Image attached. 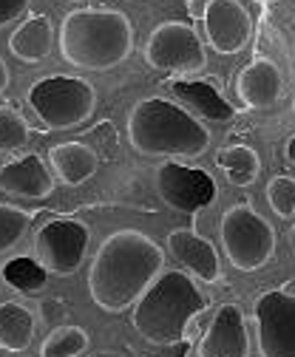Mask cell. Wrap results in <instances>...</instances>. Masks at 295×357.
Here are the masks:
<instances>
[{"mask_svg": "<svg viewBox=\"0 0 295 357\" xmlns=\"http://www.w3.org/2000/svg\"><path fill=\"white\" fill-rule=\"evenodd\" d=\"M165 252L139 230L111 233L91 258L89 292L103 312H125L162 275Z\"/></svg>", "mask_w": 295, "mask_h": 357, "instance_id": "1", "label": "cell"}, {"mask_svg": "<svg viewBox=\"0 0 295 357\" xmlns=\"http://www.w3.org/2000/svg\"><path fill=\"white\" fill-rule=\"evenodd\" d=\"M60 54L82 71H111L134 52V26L116 9H77L60 23Z\"/></svg>", "mask_w": 295, "mask_h": 357, "instance_id": "2", "label": "cell"}, {"mask_svg": "<svg viewBox=\"0 0 295 357\" xmlns=\"http://www.w3.org/2000/svg\"><path fill=\"white\" fill-rule=\"evenodd\" d=\"M207 298L188 273L167 270L134 303V329L153 346H176L185 340L196 315H202Z\"/></svg>", "mask_w": 295, "mask_h": 357, "instance_id": "3", "label": "cell"}, {"mask_svg": "<svg viewBox=\"0 0 295 357\" xmlns=\"http://www.w3.org/2000/svg\"><path fill=\"white\" fill-rule=\"evenodd\" d=\"M128 142L145 156H202L210 148L207 128L179 102L148 97L128 116Z\"/></svg>", "mask_w": 295, "mask_h": 357, "instance_id": "4", "label": "cell"}, {"mask_svg": "<svg viewBox=\"0 0 295 357\" xmlns=\"http://www.w3.org/2000/svg\"><path fill=\"white\" fill-rule=\"evenodd\" d=\"M29 105L46 128L68 130L94 116L97 91L82 77H43L29 88Z\"/></svg>", "mask_w": 295, "mask_h": 357, "instance_id": "5", "label": "cell"}, {"mask_svg": "<svg viewBox=\"0 0 295 357\" xmlns=\"http://www.w3.org/2000/svg\"><path fill=\"white\" fill-rule=\"evenodd\" d=\"M222 247L239 273H256L275 252V230L270 221L247 202L233 204L222 215Z\"/></svg>", "mask_w": 295, "mask_h": 357, "instance_id": "6", "label": "cell"}, {"mask_svg": "<svg viewBox=\"0 0 295 357\" xmlns=\"http://www.w3.org/2000/svg\"><path fill=\"white\" fill-rule=\"evenodd\" d=\"M145 63L162 74H196L207 66V52L190 23L167 20L148 34Z\"/></svg>", "mask_w": 295, "mask_h": 357, "instance_id": "7", "label": "cell"}, {"mask_svg": "<svg viewBox=\"0 0 295 357\" xmlns=\"http://www.w3.org/2000/svg\"><path fill=\"white\" fill-rule=\"evenodd\" d=\"M89 241H91V230L82 221L74 218L49 221L34 236V258L52 275H71L86 261Z\"/></svg>", "mask_w": 295, "mask_h": 357, "instance_id": "8", "label": "cell"}, {"mask_svg": "<svg viewBox=\"0 0 295 357\" xmlns=\"http://www.w3.org/2000/svg\"><path fill=\"white\" fill-rule=\"evenodd\" d=\"M256 337L262 357H295V295L284 289L264 292L256 306Z\"/></svg>", "mask_w": 295, "mask_h": 357, "instance_id": "9", "label": "cell"}, {"mask_svg": "<svg viewBox=\"0 0 295 357\" xmlns=\"http://www.w3.org/2000/svg\"><path fill=\"white\" fill-rule=\"evenodd\" d=\"M156 193L171 210L196 215L216 199V182L199 167L167 159L156 167Z\"/></svg>", "mask_w": 295, "mask_h": 357, "instance_id": "10", "label": "cell"}, {"mask_svg": "<svg viewBox=\"0 0 295 357\" xmlns=\"http://www.w3.org/2000/svg\"><path fill=\"white\" fill-rule=\"evenodd\" d=\"M204 31L219 54H239L252 34V17L239 0H207Z\"/></svg>", "mask_w": 295, "mask_h": 357, "instance_id": "11", "label": "cell"}, {"mask_svg": "<svg viewBox=\"0 0 295 357\" xmlns=\"http://www.w3.org/2000/svg\"><path fill=\"white\" fill-rule=\"evenodd\" d=\"M199 357H250V332L241 309L222 303L199 340Z\"/></svg>", "mask_w": 295, "mask_h": 357, "instance_id": "12", "label": "cell"}, {"mask_svg": "<svg viewBox=\"0 0 295 357\" xmlns=\"http://www.w3.org/2000/svg\"><path fill=\"white\" fill-rule=\"evenodd\" d=\"M165 247L171 250V255L185 266V270H190L199 281L216 284L222 278V261H219L216 247L204 236H199L196 230H190V227L171 230L165 238Z\"/></svg>", "mask_w": 295, "mask_h": 357, "instance_id": "13", "label": "cell"}, {"mask_svg": "<svg viewBox=\"0 0 295 357\" xmlns=\"http://www.w3.org/2000/svg\"><path fill=\"white\" fill-rule=\"evenodd\" d=\"M0 190L12 199H46L54 190V176L40 156H23L0 167Z\"/></svg>", "mask_w": 295, "mask_h": 357, "instance_id": "14", "label": "cell"}, {"mask_svg": "<svg viewBox=\"0 0 295 357\" xmlns=\"http://www.w3.org/2000/svg\"><path fill=\"white\" fill-rule=\"evenodd\" d=\"M284 77L275 63L270 60H252L236 77V94L247 108H270L281 100Z\"/></svg>", "mask_w": 295, "mask_h": 357, "instance_id": "15", "label": "cell"}, {"mask_svg": "<svg viewBox=\"0 0 295 357\" xmlns=\"http://www.w3.org/2000/svg\"><path fill=\"white\" fill-rule=\"evenodd\" d=\"M167 91L171 97L185 108L193 111L210 122H230L236 116V108L216 91L210 82L202 79H171L167 82Z\"/></svg>", "mask_w": 295, "mask_h": 357, "instance_id": "16", "label": "cell"}, {"mask_svg": "<svg viewBox=\"0 0 295 357\" xmlns=\"http://www.w3.org/2000/svg\"><path fill=\"white\" fill-rule=\"evenodd\" d=\"M49 165L63 185L77 188V185H86L100 170V156L82 142H60L49 151Z\"/></svg>", "mask_w": 295, "mask_h": 357, "instance_id": "17", "label": "cell"}, {"mask_svg": "<svg viewBox=\"0 0 295 357\" xmlns=\"http://www.w3.org/2000/svg\"><path fill=\"white\" fill-rule=\"evenodd\" d=\"M9 52L20 63H40L54 52V26L46 15H34L20 23L9 37Z\"/></svg>", "mask_w": 295, "mask_h": 357, "instance_id": "18", "label": "cell"}, {"mask_svg": "<svg viewBox=\"0 0 295 357\" xmlns=\"http://www.w3.org/2000/svg\"><path fill=\"white\" fill-rule=\"evenodd\" d=\"M37 321L20 303H3L0 306V349L6 351H26L34 340Z\"/></svg>", "mask_w": 295, "mask_h": 357, "instance_id": "19", "label": "cell"}, {"mask_svg": "<svg viewBox=\"0 0 295 357\" xmlns=\"http://www.w3.org/2000/svg\"><path fill=\"white\" fill-rule=\"evenodd\" d=\"M219 165L227 173L230 185H236V188L252 185L259 178V173H262L259 153L252 151V148H247V145H230V148H225L219 153Z\"/></svg>", "mask_w": 295, "mask_h": 357, "instance_id": "20", "label": "cell"}, {"mask_svg": "<svg viewBox=\"0 0 295 357\" xmlns=\"http://www.w3.org/2000/svg\"><path fill=\"white\" fill-rule=\"evenodd\" d=\"M0 275H3V281L23 292V295H34L46 287L49 281V273L43 270V264H40L37 258H12L6 261L3 266H0Z\"/></svg>", "mask_w": 295, "mask_h": 357, "instance_id": "21", "label": "cell"}, {"mask_svg": "<svg viewBox=\"0 0 295 357\" xmlns=\"http://www.w3.org/2000/svg\"><path fill=\"white\" fill-rule=\"evenodd\" d=\"M89 349V335L80 326H57L40 346V357H80Z\"/></svg>", "mask_w": 295, "mask_h": 357, "instance_id": "22", "label": "cell"}, {"mask_svg": "<svg viewBox=\"0 0 295 357\" xmlns=\"http://www.w3.org/2000/svg\"><path fill=\"white\" fill-rule=\"evenodd\" d=\"M29 137H31V130L23 114L12 105H0V153H15L26 148Z\"/></svg>", "mask_w": 295, "mask_h": 357, "instance_id": "23", "label": "cell"}, {"mask_svg": "<svg viewBox=\"0 0 295 357\" xmlns=\"http://www.w3.org/2000/svg\"><path fill=\"white\" fill-rule=\"evenodd\" d=\"M29 227V213L15 204H0V252L12 250Z\"/></svg>", "mask_w": 295, "mask_h": 357, "instance_id": "24", "label": "cell"}, {"mask_svg": "<svg viewBox=\"0 0 295 357\" xmlns=\"http://www.w3.org/2000/svg\"><path fill=\"white\" fill-rule=\"evenodd\" d=\"M267 202L273 207L275 215L281 218H292L295 215V178L292 176H275L267 185Z\"/></svg>", "mask_w": 295, "mask_h": 357, "instance_id": "25", "label": "cell"}, {"mask_svg": "<svg viewBox=\"0 0 295 357\" xmlns=\"http://www.w3.org/2000/svg\"><path fill=\"white\" fill-rule=\"evenodd\" d=\"M29 9V0H0V29L17 20Z\"/></svg>", "mask_w": 295, "mask_h": 357, "instance_id": "26", "label": "cell"}, {"mask_svg": "<svg viewBox=\"0 0 295 357\" xmlns=\"http://www.w3.org/2000/svg\"><path fill=\"white\" fill-rule=\"evenodd\" d=\"M9 88V68H6V63L0 60V94H3Z\"/></svg>", "mask_w": 295, "mask_h": 357, "instance_id": "27", "label": "cell"}, {"mask_svg": "<svg viewBox=\"0 0 295 357\" xmlns=\"http://www.w3.org/2000/svg\"><path fill=\"white\" fill-rule=\"evenodd\" d=\"M287 159H289V162L295 165V137H292V139L287 142Z\"/></svg>", "mask_w": 295, "mask_h": 357, "instance_id": "28", "label": "cell"}, {"mask_svg": "<svg viewBox=\"0 0 295 357\" xmlns=\"http://www.w3.org/2000/svg\"><path fill=\"white\" fill-rule=\"evenodd\" d=\"M256 3H275V0H256Z\"/></svg>", "mask_w": 295, "mask_h": 357, "instance_id": "29", "label": "cell"}, {"mask_svg": "<svg viewBox=\"0 0 295 357\" xmlns=\"http://www.w3.org/2000/svg\"><path fill=\"white\" fill-rule=\"evenodd\" d=\"M292 218H295V215H292ZM292 230H295V225H292Z\"/></svg>", "mask_w": 295, "mask_h": 357, "instance_id": "30", "label": "cell"}]
</instances>
